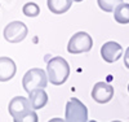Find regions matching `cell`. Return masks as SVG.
Listing matches in <instances>:
<instances>
[{
	"instance_id": "cell-1",
	"label": "cell",
	"mask_w": 129,
	"mask_h": 122,
	"mask_svg": "<svg viewBox=\"0 0 129 122\" xmlns=\"http://www.w3.org/2000/svg\"><path fill=\"white\" fill-rule=\"evenodd\" d=\"M9 114L13 117V121L16 122H22V121H32L36 122L38 116L35 110L32 109L30 100L23 96H16L10 100L8 105Z\"/></svg>"
},
{
	"instance_id": "cell-2",
	"label": "cell",
	"mask_w": 129,
	"mask_h": 122,
	"mask_svg": "<svg viewBox=\"0 0 129 122\" xmlns=\"http://www.w3.org/2000/svg\"><path fill=\"white\" fill-rule=\"evenodd\" d=\"M47 73H48V78L52 84L61 86L67 81L69 75H70V66L67 61L61 56L53 57L48 61L47 65Z\"/></svg>"
},
{
	"instance_id": "cell-3",
	"label": "cell",
	"mask_w": 129,
	"mask_h": 122,
	"mask_svg": "<svg viewBox=\"0 0 129 122\" xmlns=\"http://www.w3.org/2000/svg\"><path fill=\"white\" fill-rule=\"evenodd\" d=\"M48 73H45L43 69L39 68H34V69H30L25 75H23V79H22V86H23V90L30 94L31 91L36 90V88H45L48 84Z\"/></svg>"
},
{
	"instance_id": "cell-4",
	"label": "cell",
	"mask_w": 129,
	"mask_h": 122,
	"mask_svg": "<svg viewBox=\"0 0 129 122\" xmlns=\"http://www.w3.org/2000/svg\"><path fill=\"white\" fill-rule=\"evenodd\" d=\"M93 47V39L89 34L84 31H79L74 34L67 44V51L72 55H78L83 52H89Z\"/></svg>"
},
{
	"instance_id": "cell-5",
	"label": "cell",
	"mask_w": 129,
	"mask_h": 122,
	"mask_svg": "<svg viewBox=\"0 0 129 122\" xmlns=\"http://www.w3.org/2000/svg\"><path fill=\"white\" fill-rule=\"evenodd\" d=\"M64 118L70 122H85L88 121V109L79 99L72 97L66 104Z\"/></svg>"
},
{
	"instance_id": "cell-6",
	"label": "cell",
	"mask_w": 129,
	"mask_h": 122,
	"mask_svg": "<svg viewBox=\"0 0 129 122\" xmlns=\"http://www.w3.org/2000/svg\"><path fill=\"white\" fill-rule=\"evenodd\" d=\"M27 26L21 21L9 22L4 29V38L9 43H19L27 37Z\"/></svg>"
},
{
	"instance_id": "cell-7",
	"label": "cell",
	"mask_w": 129,
	"mask_h": 122,
	"mask_svg": "<svg viewBox=\"0 0 129 122\" xmlns=\"http://www.w3.org/2000/svg\"><path fill=\"white\" fill-rule=\"evenodd\" d=\"M114 96V87L106 82H98L95 83L93 90H92V97L93 100L100 103V104H106L109 103Z\"/></svg>"
},
{
	"instance_id": "cell-8",
	"label": "cell",
	"mask_w": 129,
	"mask_h": 122,
	"mask_svg": "<svg viewBox=\"0 0 129 122\" xmlns=\"http://www.w3.org/2000/svg\"><path fill=\"white\" fill-rule=\"evenodd\" d=\"M101 56L106 62H115L123 56V47L116 42H107L101 47Z\"/></svg>"
},
{
	"instance_id": "cell-9",
	"label": "cell",
	"mask_w": 129,
	"mask_h": 122,
	"mask_svg": "<svg viewBox=\"0 0 129 122\" xmlns=\"http://www.w3.org/2000/svg\"><path fill=\"white\" fill-rule=\"evenodd\" d=\"M17 72L16 64L9 57H0V82L10 81Z\"/></svg>"
},
{
	"instance_id": "cell-10",
	"label": "cell",
	"mask_w": 129,
	"mask_h": 122,
	"mask_svg": "<svg viewBox=\"0 0 129 122\" xmlns=\"http://www.w3.org/2000/svg\"><path fill=\"white\" fill-rule=\"evenodd\" d=\"M28 100H30V104H31L32 109L38 110V109H41L43 107L47 105L48 95L44 91V88H36V90L31 91L28 94Z\"/></svg>"
},
{
	"instance_id": "cell-11",
	"label": "cell",
	"mask_w": 129,
	"mask_h": 122,
	"mask_svg": "<svg viewBox=\"0 0 129 122\" xmlns=\"http://www.w3.org/2000/svg\"><path fill=\"white\" fill-rule=\"evenodd\" d=\"M72 5V0H48V9L54 14L66 13Z\"/></svg>"
},
{
	"instance_id": "cell-12",
	"label": "cell",
	"mask_w": 129,
	"mask_h": 122,
	"mask_svg": "<svg viewBox=\"0 0 129 122\" xmlns=\"http://www.w3.org/2000/svg\"><path fill=\"white\" fill-rule=\"evenodd\" d=\"M114 18L116 22L121 25L129 24V4L128 3H120L114 10Z\"/></svg>"
},
{
	"instance_id": "cell-13",
	"label": "cell",
	"mask_w": 129,
	"mask_h": 122,
	"mask_svg": "<svg viewBox=\"0 0 129 122\" xmlns=\"http://www.w3.org/2000/svg\"><path fill=\"white\" fill-rule=\"evenodd\" d=\"M97 3L105 12H112L120 3H123V0H97Z\"/></svg>"
},
{
	"instance_id": "cell-14",
	"label": "cell",
	"mask_w": 129,
	"mask_h": 122,
	"mask_svg": "<svg viewBox=\"0 0 129 122\" xmlns=\"http://www.w3.org/2000/svg\"><path fill=\"white\" fill-rule=\"evenodd\" d=\"M22 12H23V14H25L26 17H36V16H39V13H40V8H39L38 4L30 2V3H26V4L23 5Z\"/></svg>"
},
{
	"instance_id": "cell-15",
	"label": "cell",
	"mask_w": 129,
	"mask_h": 122,
	"mask_svg": "<svg viewBox=\"0 0 129 122\" xmlns=\"http://www.w3.org/2000/svg\"><path fill=\"white\" fill-rule=\"evenodd\" d=\"M124 65H125V68L129 69V47L126 48V51L124 53Z\"/></svg>"
},
{
	"instance_id": "cell-16",
	"label": "cell",
	"mask_w": 129,
	"mask_h": 122,
	"mask_svg": "<svg viewBox=\"0 0 129 122\" xmlns=\"http://www.w3.org/2000/svg\"><path fill=\"white\" fill-rule=\"evenodd\" d=\"M74 2H78L79 3V2H83V0H74Z\"/></svg>"
},
{
	"instance_id": "cell-17",
	"label": "cell",
	"mask_w": 129,
	"mask_h": 122,
	"mask_svg": "<svg viewBox=\"0 0 129 122\" xmlns=\"http://www.w3.org/2000/svg\"><path fill=\"white\" fill-rule=\"evenodd\" d=\"M128 91H129V84H128Z\"/></svg>"
}]
</instances>
